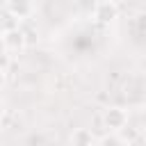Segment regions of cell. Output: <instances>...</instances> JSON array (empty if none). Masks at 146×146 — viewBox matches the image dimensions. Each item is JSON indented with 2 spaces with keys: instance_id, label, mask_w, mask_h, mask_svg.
<instances>
[{
  "instance_id": "6da1fadb",
  "label": "cell",
  "mask_w": 146,
  "mask_h": 146,
  "mask_svg": "<svg viewBox=\"0 0 146 146\" xmlns=\"http://www.w3.org/2000/svg\"><path fill=\"white\" fill-rule=\"evenodd\" d=\"M103 123H105V128H110V130H123L125 123H128V114H125L121 107H110V110H105V114H103Z\"/></svg>"
},
{
  "instance_id": "7a4b0ae2",
  "label": "cell",
  "mask_w": 146,
  "mask_h": 146,
  "mask_svg": "<svg viewBox=\"0 0 146 146\" xmlns=\"http://www.w3.org/2000/svg\"><path fill=\"white\" fill-rule=\"evenodd\" d=\"M116 16H119V7H116L112 0H103V2H98L96 9H94V18H96L98 23H103V25L112 23Z\"/></svg>"
},
{
  "instance_id": "3957f363",
  "label": "cell",
  "mask_w": 146,
  "mask_h": 146,
  "mask_svg": "<svg viewBox=\"0 0 146 146\" xmlns=\"http://www.w3.org/2000/svg\"><path fill=\"white\" fill-rule=\"evenodd\" d=\"M2 43H5V50H23L25 48V39H23V32H21V27H14V30H7V32H2Z\"/></svg>"
},
{
  "instance_id": "277c9868",
  "label": "cell",
  "mask_w": 146,
  "mask_h": 146,
  "mask_svg": "<svg viewBox=\"0 0 146 146\" xmlns=\"http://www.w3.org/2000/svg\"><path fill=\"white\" fill-rule=\"evenodd\" d=\"M5 7L16 21H23L32 14V0H7Z\"/></svg>"
},
{
  "instance_id": "5b68a950",
  "label": "cell",
  "mask_w": 146,
  "mask_h": 146,
  "mask_svg": "<svg viewBox=\"0 0 146 146\" xmlns=\"http://www.w3.org/2000/svg\"><path fill=\"white\" fill-rule=\"evenodd\" d=\"M71 146H94V135L87 128H78L71 135Z\"/></svg>"
},
{
  "instance_id": "8992f818",
  "label": "cell",
  "mask_w": 146,
  "mask_h": 146,
  "mask_svg": "<svg viewBox=\"0 0 146 146\" xmlns=\"http://www.w3.org/2000/svg\"><path fill=\"white\" fill-rule=\"evenodd\" d=\"M0 27L7 32V30H14V27H18V21L9 14V11H0Z\"/></svg>"
},
{
  "instance_id": "52a82bcc",
  "label": "cell",
  "mask_w": 146,
  "mask_h": 146,
  "mask_svg": "<svg viewBox=\"0 0 146 146\" xmlns=\"http://www.w3.org/2000/svg\"><path fill=\"white\" fill-rule=\"evenodd\" d=\"M98 146H123V139L116 135H105V137H100Z\"/></svg>"
},
{
  "instance_id": "ba28073f",
  "label": "cell",
  "mask_w": 146,
  "mask_h": 146,
  "mask_svg": "<svg viewBox=\"0 0 146 146\" xmlns=\"http://www.w3.org/2000/svg\"><path fill=\"white\" fill-rule=\"evenodd\" d=\"M21 32H23V39H25V46H32V43H36V32L32 30V27H21Z\"/></svg>"
},
{
  "instance_id": "9c48e42d",
  "label": "cell",
  "mask_w": 146,
  "mask_h": 146,
  "mask_svg": "<svg viewBox=\"0 0 146 146\" xmlns=\"http://www.w3.org/2000/svg\"><path fill=\"white\" fill-rule=\"evenodd\" d=\"M144 21H146V16L144 14H137V34L139 36H144V30H146L144 27Z\"/></svg>"
},
{
  "instance_id": "30bf717a",
  "label": "cell",
  "mask_w": 146,
  "mask_h": 146,
  "mask_svg": "<svg viewBox=\"0 0 146 146\" xmlns=\"http://www.w3.org/2000/svg\"><path fill=\"white\" fill-rule=\"evenodd\" d=\"M9 64V57H7V50H0V68H7Z\"/></svg>"
},
{
  "instance_id": "8fae6325",
  "label": "cell",
  "mask_w": 146,
  "mask_h": 146,
  "mask_svg": "<svg viewBox=\"0 0 146 146\" xmlns=\"http://www.w3.org/2000/svg\"><path fill=\"white\" fill-rule=\"evenodd\" d=\"M0 87H5V68H0Z\"/></svg>"
},
{
  "instance_id": "7c38bea8",
  "label": "cell",
  "mask_w": 146,
  "mask_h": 146,
  "mask_svg": "<svg viewBox=\"0 0 146 146\" xmlns=\"http://www.w3.org/2000/svg\"><path fill=\"white\" fill-rule=\"evenodd\" d=\"M5 5H7V0H0V9H2V7H5Z\"/></svg>"
},
{
  "instance_id": "4fadbf2b",
  "label": "cell",
  "mask_w": 146,
  "mask_h": 146,
  "mask_svg": "<svg viewBox=\"0 0 146 146\" xmlns=\"http://www.w3.org/2000/svg\"><path fill=\"white\" fill-rule=\"evenodd\" d=\"M2 112H5V107H2V105H0V116H2Z\"/></svg>"
},
{
  "instance_id": "5bb4252c",
  "label": "cell",
  "mask_w": 146,
  "mask_h": 146,
  "mask_svg": "<svg viewBox=\"0 0 146 146\" xmlns=\"http://www.w3.org/2000/svg\"><path fill=\"white\" fill-rule=\"evenodd\" d=\"M2 32H5V30H2V27H0V36H2Z\"/></svg>"
}]
</instances>
